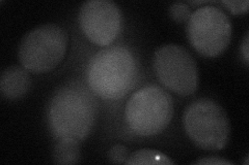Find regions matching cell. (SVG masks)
Masks as SVG:
<instances>
[{
  "label": "cell",
  "instance_id": "cell-2",
  "mask_svg": "<svg viewBox=\"0 0 249 165\" xmlns=\"http://www.w3.org/2000/svg\"><path fill=\"white\" fill-rule=\"evenodd\" d=\"M137 74L132 52L124 46L113 45L93 55L87 68V82L95 95L103 99H119L133 87Z\"/></svg>",
  "mask_w": 249,
  "mask_h": 165
},
{
  "label": "cell",
  "instance_id": "cell-14",
  "mask_svg": "<svg viewBox=\"0 0 249 165\" xmlns=\"http://www.w3.org/2000/svg\"><path fill=\"white\" fill-rule=\"evenodd\" d=\"M223 5L229 9L232 14H243L248 10V0H223L221 1Z\"/></svg>",
  "mask_w": 249,
  "mask_h": 165
},
{
  "label": "cell",
  "instance_id": "cell-1",
  "mask_svg": "<svg viewBox=\"0 0 249 165\" xmlns=\"http://www.w3.org/2000/svg\"><path fill=\"white\" fill-rule=\"evenodd\" d=\"M98 115V104L89 86L66 83L53 93L47 107V123L57 139L82 141L89 135Z\"/></svg>",
  "mask_w": 249,
  "mask_h": 165
},
{
  "label": "cell",
  "instance_id": "cell-4",
  "mask_svg": "<svg viewBox=\"0 0 249 165\" xmlns=\"http://www.w3.org/2000/svg\"><path fill=\"white\" fill-rule=\"evenodd\" d=\"M183 123L189 138L204 150L219 151L228 143L229 118L223 107L212 99L191 102L185 109Z\"/></svg>",
  "mask_w": 249,
  "mask_h": 165
},
{
  "label": "cell",
  "instance_id": "cell-5",
  "mask_svg": "<svg viewBox=\"0 0 249 165\" xmlns=\"http://www.w3.org/2000/svg\"><path fill=\"white\" fill-rule=\"evenodd\" d=\"M68 35L59 25L48 23L30 30L22 38L19 59L28 72L43 74L55 68L64 59Z\"/></svg>",
  "mask_w": 249,
  "mask_h": 165
},
{
  "label": "cell",
  "instance_id": "cell-3",
  "mask_svg": "<svg viewBox=\"0 0 249 165\" xmlns=\"http://www.w3.org/2000/svg\"><path fill=\"white\" fill-rule=\"evenodd\" d=\"M174 101L164 89L150 85L136 91L126 105V120L138 135L152 136L164 130L173 118Z\"/></svg>",
  "mask_w": 249,
  "mask_h": 165
},
{
  "label": "cell",
  "instance_id": "cell-10",
  "mask_svg": "<svg viewBox=\"0 0 249 165\" xmlns=\"http://www.w3.org/2000/svg\"><path fill=\"white\" fill-rule=\"evenodd\" d=\"M57 164H76L80 160V141L73 139H57L52 154Z\"/></svg>",
  "mask_w": 249,
  "mask_h": 165
},
{
  "label": "cell",
  "instance_id": "cell-9",
  "mask_svg": "<svg viewBox=\"0 0 249 165\" xmlns=\"http://www.w3.org/2000/svg\"><path fill=\"white\" fill-rule=\"evenodd\" d=\"M31 85L28 70L20 66L5 68L0 77V91L7 100H18L25 96Z\"/></svg>",
  "mask_w": 249,
  "mask_h": 165
},
{
  "label": "cell",
  "instance_id": "cell-7",
  "mask_svg": "<svg viewBox=\"0 0 249 165\" xmlns=\"http://www.w3.org/2000/svg\"><path fill=\"white\" fill-rule=\"evenodd\" d=\"M154 69L158 80L178 95L188 96L197 89L196 62L182 45L169 44L157 49L154 55Z\"/></svg>",
  "mask_w": 249,
  "mask_h": 165
},
{
  "label": "cell",
  "instance_id": "cell-6",
  "mask_svg": "<svg viewBox=\"0 0 249 165\" xmlns=\"http://www.w3.org/2000/svg\"><path fill=\"white\" fill-rule=\"evenodd\" d=\"M187 36L193 48L207 57L222 53L230 44L231 24L221 9L213 5L194 11L187 25Z\"/></svg>",
  "mask_w": 249,
  "mask_h": 165
},
{
  "label": "cell",
  "instance_id": "cell-8",
  "mask_svg": "<svg viewBox=\"0 0 249 165\" xmlns=\"http://www.w3.org/2000/svg\"><path fill=\"white\" fill-rule=\"evenodd\" d=\"M79 24L90 42L98 45H108L121 31V10L111 0H89L80 7Z\"/></svg>",
  "mask_w": 249,
  "mask_h": 165
},
{
  "label": "cell",
  "instance_id": "cell-11",
  "mask_svg": "<svg viewBox=\"0 0 249 165\" xmlns=\"http://www.w3.org/2000/svg\"><path fill=\"white\" fill-rule=\"evenodd\" d=\"M168 157L152 149H142L132 154L126 164H173Z\"/></svg>",
  "mask_w": 249,
  "mask_h": 165
},
{
  "label": "cell",
  "instance_id": "cell-16",
  "mask_svg": "<svg viewBox=\"0 0 249 165\" xmlns=\"http://www.w3.org/2000/svg\"><path fill=\"white\" fill-rule=\"evenodd\" d=\"M241 51L243 54V58L245 60V63L248 64L249 62V55H248V33H246L242 45H241Z\"/></svg>",
  "mask_w": 249,
  "mask_h": 165
},
{
  "label": "cell",
  "instance_id": "cell-12",
  "mask_svg": "<svg viewBox=\"0 0 249 165\" xmlns=\"http://www.w3.org/2000/svg\"><path fill=\"white\" fill-rule=\"evenodd\" d=\"M191 9L184 2H175L169 7V15L177 22H185L190 19Z\"/></svg>",
  "mask_w": 249,
  "mask_h": 165
},
{
  "label": "cell",
  "instance_id": "cell-13",
  "mask_svg": "<svg viewBox=\"0 0 249 165\" xmlns=\"http://www.w3.org/2000/svg\"><path fill=\"white\" fill-rule=\"evenodd\" d=\"M128 158L129 151L123 145H115L108 152V159L113 163H126Z\"/></svg>",
  "mask_w": 249,
  "mask_h": 165
},
{
  "label": "cell",
  "instance_id": "cell-15",
  "mask_svg": "<svg viewBox=\"0 0 249 165\" xmlns=\"http://www.w3.org/2000/svg\"><path fill=\"white\" fill-rule=\"evenodd\" d=\"M194 164H232L231 161L217 158V157H206V158L198 159Z\"/></svg>",
  "mask_w": 249,
  "mask_h": 165
}]
</instances>
